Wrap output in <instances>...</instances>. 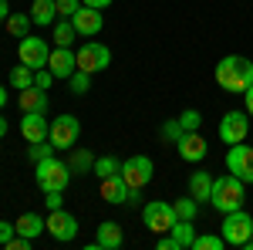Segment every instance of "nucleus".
Here are the masks:
<instances>
[{
  "label": "nucleus",
  "mask_w": 253,
  "mask_h": 250,
  "mask_svg": "<svg viewBox=\"0 0 253 250\" xmlns=\"http://www.w3.org/2000/svg\"><path fill=\"white\" fill-rule=\"evenodd\" d=\"M216 85L223 92H236L243 95L253 85V61L243 54H226V58L216 64Z\"/></svg>",
  "instance_id": "f257e3e1"
},
{
  "label": "nucleus",
  "mask_w": 253,
  "mask_h": 250,
  "mask_svg": "<svg viewBox=\"0 0 253 250\" xmlns=\"http://www.w3.org/2000/svg\"><path fill=\"white\" fill-rule=\"evenodd\" d=\"M243 200H247V183L240 179V176H219L213 179V193H210V203H213V210L219 213H233L243 206Z\"/></svg>",
  "instance_id": "f03ea898"
},
{
  "label": "nucleus",
  "mask_w": 253,
  "mask_h": 250,
  "mask_svg": "<svg viewBox=\"0 0 253 250\" xmlns=\"http://www.w3.org/2000/svg\"><path fill=\"white\" fill-rule=\"evenodd\" d=\"M38 190L41 193H64L68 190V183H71V169H68V162H61V159H54V155H51V159H41L38 162Z\"/></svg>",
  "instance_id": "7ed1b4c3"
},
{
  "label": "nucleus",
  "mask_w": 253,
  "mask_h": 250,
  "mask_svg": "<svg viewBox=\"0 0 253 250\" xmlns=\"http://www.w3.org/2000/svg\"><path fill=\"white\" fill-rule=\"evenodd\" d=\"M253 233V213H247L243 206L233 213H223V227H219V237L230 244V247H243Z\"/></svg>",
  "instance_id": "20e7f679"
},
{
  "label": "nucleus",
  "mask_w": 253,
  "mask_h": 250,
  "mask_svg": "<svg viewBox=\"0 0 253 250\" xmlns=\"http://www.w3.org/2000/svg\"><path fill=\"white\" fill-rule=\"evenodd\" d=\"M142 220H145V230L152 233H169L175 227V210L172 203H166V200H152V203H145V210H142Z\"/></svg>",
  "instance_id": "39448f33"
},
{
  "label": "nucleus",
  "mask_w": 253,
  "mask_h": 250,
  "mask_svg": "<svg viewBox=\"0 0 253 250\" xmlns=\"http://www.w3.org/2000/svg\"><path fill=\"white\" fill-rule=\"evenodd\" d=\"M152 159L149 155H128L122 162V179L128 183V190H145L152 183Z\"/></svg>",
  "instance_id": "423d86ee"
},
{
  "label": "nucleus",
  "mask_w": 253,
  "mask_h": 250,
  "mask_svg": "<svg viewBox=\"0 0 253 250\" xmlns=\"http://www.w3.org/2000/svg\"><path fill=\"white\" fill-rule=\"evenodd\" d=\"M75 54H78V71H88V75H98V71H105L112 64V51L105 44H98V41L81 44Z\"/></svg>",
  "instance_id": "0eeeda50"
},
{
  "label": "nucleus",
  "mask_w": 253,
  "mask_h": 250,
  "mask_svg": "<svg viewBox=\"0 0 253 250\" xmlns=\"http://www.w3.org/2000/svg\"><path fill=\"white\" fill-rule=\"evenodd\" d=\"M17 58L20 64H27V68H47V58H51V48H47V41L44 38H20V48H17Z\"/></svg>",
  "instance_id": "6e6552de"
},
{
  "label": "nucleus",
  "mask_w": 253,
  "mask_h": 250,
  "mask_svg": "<svg viewBox=\"0 0 253 250\" xmlns=\"http://www.w3.org/2000/svg\"><path fill=\"white\" fill-rule=\"evenodd\" d=\"M78 135H81V122L75 115H58L54 122H51V142H54V149H71L75 142H78Z\"/></svg>",
  "instance_id": "1a4fd4ad"
},
{
  "label": "nucleus",
  "mask_w": 253,
  "mask_h": 250,
  "mask_svg": "<svg viewBox=\"0 0 253 250\" xmlns=\"http://www.w3.org/2000/svg\"><path fill=\"white\" fill-rule=\"evenodd\" d=\"M44 223H47V233H51L58 244H71V240L78 237V220H75V213H68L64 206H61V210H51V216H47Z\"/></svg>",
  "instance_id": "9d476101"
},
{
  "label": "nucleus",
  "mask_w": 253,
  "mask_h": 250,
  "mask_svg": "<svg viewBox=\"0 0 253 250\" xmlns=\"http://www.w3.org/2000/svg\"><path fill=\"white\" fill-rule=\"evenodd\" d=\"M247 135H250V118H247V112H226L223 115V122H219V139L226 146L243 142Z\"/></svg>",
  "instance_id": "9b49d317"
},
{
  "label": "nucleus",
  "mask_w": 253,
  "mask_h": 250,
  "mask_svg": "<svg viewBox=\"0 0 253 250\" xmlns=\"http://www.w3.org/2000/svg\"><path fill=\"white\" fill-rule=\"evenodd\" d=\"M226 166H230V173L240 176L243 183H253V146H243V142L230 146V152H226Z\"/></svg>",
  "instance_id": "f8f14e48"
},
{
  "label": "nucleus",
  "mask_w": 253,
  "mask_h": 250,
  "mask_svg": "<svg viewBox=\"0 0 253 250\" xmlns=\"http://www.w3.org/2000/svg\"><path fill=\"white\" fill-rule=\"evenodd\" d=\"M47 68H51V75L58 78V81H68V78L78 71V54L71 48H54L51 58H47Z\"/></svg>",
  "instance_id": "ddd939ff"
},
{
  "label": "nucleus",
  "mask_w": 253,
  "mask_h": 250,
  "mask_svg": "<svg viewBox=\"0 0 253 250\" xmlns=\"http://www.w3.org/2000/svg\"><path fill=\"white\" fill-rule=\"evenodd\" d=\"M98 193H101V200L105 203H112V206H128V183L122 179V173L115 176H105V179H98Z\"/></svg>",
  "instance_id": "4468645a"
},
{
  "label": "nucleus",
  "mask_w": 253,
  "mask_h": 250,
  "mask_svg": "<svg viewBox=\"0 0 253 250\" xmlns=\"http://www.w3.org/2000/svg\"><path fill=\"white\" fill-rule=\"evenodd\" d=\"M20 135L27 142H44L51 135V122L44 118V112H24V118H20Z\"/></svg>",
  "instance_id": "2eb2a0df"
},
{
  "label": "nucleus",
  "mask_w": 253,
  "mask_h": 250,
  "mask_svg": "<svg viewBox=\"0 0 253 250\" xmlns=\"http://www.w3.org/2000/svg\"><path fill=\"white\" fill-rule=\"evenodd\" d=\"M71 24H75L78 38H95V34H101V27H105V17H101V10H95V7H81L78 14L71 17Z\"/></svg>",
  "instance_id": "dca6fc26"
},
{
  "label": "nucleus",
  "mask_w": 253,
  "mask_h": 250,
  "mask_svg": "<svg viewBox=\"0 0 253 250\" xmlns=\"http://www.w3.org/2000/svg\"><path fill=\"white\" fill-rule=\"evenodd\" d=\"M122 240H125L122 227H118L115 220H105V223H98L95 244H88L84 250H118V247H122Z\"/></svg>",
  "instance_id": "f3484780"
},
{
  "label": "nucleus",
  "mask_w": 253,
  "mask_h": 250,
  "mask_svg": "<svg viewBox=\"0 0 253 250\" xmlns=\"http://www.w3.org/2000/svg\"><path fill=\"white\" fill-rule=\"evenodd\" d=\"M175 146H179V155H182L186 162H199V159H206V149H210L206 139H203L199 132H182V139H179Z\"/></svg>",
  "instance_id": "a211bd4d"
},
{
  "label": "nucleus",
  "mask_w": 253,
  "mask_h": 250,
  "mask_svg": "<svg viewBox=\"0 0 253 250\" xmlns=\"http://www.w3.org/2000/svg\"><path fill=\"white\" fill-rule=\"evenodd\" d=\"M17 101H20V112H47V92L38 88V85L24 88Z\"/></svg>",
  "instance_id": "6ab92c4d"
},
{
  "label": "nucleus",
  "mask_w": 253,
  "mask_h": 250,
  "mask_svg": "<svg viewBox=\"0 0 253 250\" xmlns=\"http://www.w3.org/2000/svg\"><path fill=\"white\" fill-rule=\"evenodd\" d=\"M14 227H17V233H20V237H31V240H38L41 233L47 230L44 216H38V213H20L17 220H14Z\"/></svg>",
  "instance_id": "aec40b11"
},
{
  "label": "nucleus",
  "mask_w": 253,
  "mask_h": 250,
  "mask_svg": "<svg viewBox=\"0 0 253 250\" xmlns=\"http://www.w3.org/2000/svg\"><path fill=\"white\" fill-rule=\"evenodd\" d=\"M31 20L38 27H47L58 20V3L54 0H31Z\"/></svg>",
  "instance_id": "412c9836"
},
{
  "label": "nucleus",
  "mask_w": 253,
  "mask_h": 250,
  "mask_svg": "<svg viewBox=\"0 0 253 250\" xmlns=\"http://www.w3.org/2000/svg\"><path fill=\"white\" fill-rule=\"evenodd\" d=\"M51 27H54V31H51V38H54V44H58V48H71V44H75V38H78V31H75L71 17L54 20Z\"/></svg>",
  "instance_id": "4be33fe9"
},
{
  "label": "nucleus",
  "mask_w": 253,
  "mask_h": 250,
  "mask_svg": "<svg viewBox=\"0 0 253 250\" xmlns=\"http://www.w3.org/2000/svg\"><path fill=\"white\" fill-rule=\"evenodd\" d=\"M210 193H213V176H210V173L199 169V173L189 176V196H193V200L203 203V200H210Z\"/></svg>",
  "instance_id": "5701e85b"
},
{
  "label": "nucleus",
  "mask_w": 253,
  "mask_h": 250,
  "mask_svg": "<svg viewBox=\"0 0 253 250\" xmlns=\"http://www.w3.org/2000/svg\"><path fill=\"white\" fill-rule=\"evenodd\" d=\"M31 14H17V10H10L7 14V20H3V27H7V34L10 38H27L31 34Z\"/></svg>",
  "instance_id": "b1692460"
},
{
  "label": "nucleus",
  "mask_w": 253,
  "mask_h": 250,
  "mask_svg": "<svg viewBox=\"0 0 253 250\" xmlns=\"http://www.w3.org/2000/svg\"><path fill=\"white\" fill-rule=\"evenodd\" d=\"M91 166H95V155L88 152V149H75L71 159H68V169H71L75 176H88V173H91Z\"/></svg>",
  "instance_id": "393cba45"
},
{
  "label": "nucleus",
  "mask_w": 253,
  "mask_h": 250,
  "mask_svg": "<svg viewBox=\"0 0 253 250\" xmlns=\"http://www.w3.org/2000/svg\"><path fill=\"white\" fill-rule=\"evenodd\" d=\"M169 233L175 237V244H179V250H189V247H193V237H196L193 220H175V227H172Z\"/></svg>",
  "instance_id": "a878e982"
},
{
  "label": "nucleus",
  "mask_w": 253,
  "mask_h": 250,
  "mask_svg": "<svg viewBox=\"0 0 253 250\" xmlns=\"http://www.w3.org/2000/svg\"><path fill=\"white\" fill-rule=\"evenodd\" d=\"M54 152H58V149H54L51 139H44V142H27V159H31L34 166H38L41 159H51Z\"/></svg>",
  "instance_id": "bb28decb"
},
{
  "label": "nucleus",
  "mask_w": 253,
  "mask_h": 250,
  "mask_svg": "<svg viewBox=\"0 0 253 250\" xmlns=\"http://www.w3.org/2000/svg\"><path fill=\"white\" fill-rule=\"evenodd\" d=\"M115 173H122V162H118L115 155H101V159H95V166H91V176H98V179L115 176Z\"/></svg>",
  "instance_id": "cd10ccee"
},
{
  "label": "nucleus",
  "mask_w": 253,
  "mask_h": 250,
  "mask_svg": "<svg viewBox=\"0 0 253 250\" xmlns=\"http://www.w3.org/2000/svg\"><path fill=\"white\" fill-rule=\"evenodd\" d=\"M10 85L24 92V88H31L34 85V68H27V64H17V68H10Z\"/></svg>",
  "instance_id": "c85d7f7f"
},
{
  "label": "nucleus",
  "mask_w": 253,
  "mask_h": 250,
  "mask_svg": "<svg viewBox=\"0 0 253 250\" xmlns=\"http://www.w3.org/2000/svg\"><path fill=\"white\" fill-rule=\"evenodd\" d=\"M172 210L179 220H196V213H199V200L193 196H182V200H172Z\"/></svg>",
  "instance_id": "c756f323"
},
{
  "label": "nucleus",
  "mask_w": 253,
  "mask_h": 250,
  "mask_svg": "<svg viewBox=\"0 0 253 250\" xmlns=\"http://www.w3.org/2000/svg\"><path fill=\"white\" fill-rule=\"evenodd\" d=\"M223 247H226L223 237H216V233H196L189 250H223Z\"/></svg>",
  "instance_id": "7c9ffc66"
},
{
  "label": "nucleus",
  "mask_w": 253,
  "mask_h": 250,
  "mask_svg": "<svg viewBox=\"0 0 253 250\" xmlns=\"http://www.w3.org/2000/svg\"><path fill=\"white\" fill-rule=\"evenodd\" d=\"M68 85H71V95H84L91 88V75L88 71H75V75L68 78Z\"/></svg>",
  "instance_id": "2f4dec72"
},
{
  "label": "nucleus",
  "mask_w": 253,
  "mask_h": 250,
  "mask_svg": "<svg viewBox=\"0 0 253 250\" xmlns=\"http://www.w3.org/2000/svg\"><path fill=\"white\" fill-rule=\"evenodd\" d=\"M179 125H182L186 132H199V125H203V112H196V108H186V112L179 115Z\"/></svg>",
  "instance_id": "473e14b6"
},
{
  "label": "nucleus",
  "mask_w": 253,
  "mask_h": 250,
  "mask_svg": "<svg viewBox=\"0 0 253 250\" xmlns=\"http://www.w3.org/2000/svg\"><path fill=\"white\" fill-rule=\"evenodd\" d=\"M182 132H186V129H182V125H179V118H169V122H166V125H162V139H166V142H179V139H182Z\"/></svg>",
  "instance_id": "72a5a7b5"
},
{
  "label": "nucleus",
  "mask_w": 253,
  "mask_h": 250,
  "mask_svg": "<svg viewBox=\"0 0 253 250\" xmlns=\"http://www.w3.org/2000/svg\"><path fill=\"white\" fill-rule=\"evenodd\" d=\"M54 3H58V17H75L81 7H84L81 0H54Z\"/></svg>",
  "instance_id": "f704fd0d"
},
{
  "label": "nucleus",
  "mask_w": 253,
  "mask_h": 250,
  "mask_svg": "<svg viewBox=\"0 0 253 250\" xmlns=\"http://www.w3.org/2000/svg\"><path fill=\"white\" fill-rule=\"evenodd\" d=\"M54 81H58V78L51 75V68H38V71H34V85H38V88H44V92H47Z\"/></svg>",
  "instance_id": "c9c22d12"
},
{
  "label": "nucleus",
  "mask_w": 253,
  "mask_h": 250,
  "mask_svg": "<svg viewBox=\"0 0 253 250\" xmlns=\"http://www.w3.org/2000/svg\"><path fill=\"white\" fill-rule=\"evenodd\" d=\"M3 247H7V250H31V247H34V240H31V237H20V233H14V237H10Z\"/></svg>",
  "instance_id": "e433bc0d"
},
{
  "label": "nucleus",
  "mask_w": 253,
  "mask_h": 250,
  "mask_svg": "<svg viewBox=\"0 0 253 250\" xmlns=\"http://www.w3.org/2000/svg\"><path fill=\"white\" fill-rule=\"evenodd\" d=\"M156 250H179V244H175V237H172V233H159Z\"/></svg>",
  "instance_id": "4c0bfd02"
},
{
  "label": "nucleus",
  "mask_w": 253,
  "mask_h": 250,
  "mask_svg": "<svg viewBox=\"0 0 253 250\" xmlns=\"http://www.w3.org/2000/svg\"><path fill=\"white\" fill-rule=\"evenodd\" d=\"M61 200H64V193H44V206H47V210H61V206H64V203H61Z\"/></svg>",
  "instance_id": "58836bf2"
},
{
  "label": "nucleus",
  "mask_w": 253,
  "mask_h": 250,
  "mask_svg": "<svg viewBox=\"0 0 253 250\" xmlns=\"http://www.w3.org/2000/svg\"><path fill=\"white\" fill-rule=\"evenodd\" d=\"M14 233H17V227H14V223H7V220H0V247H3V244H7V240H10Z\"/></svg>",
  "instance_id": "ea45409f"
},
{
  "label": "nucleus",
  "mask_w": 253,
  "mask_h": 250,
  "mask_svg": "<svg viewBox=\"0 0 253 250\" xmlns=\"http://www.w3.org/2000/svg\"><path fill=\"white\" fill-rule=\"evenodd\" d=\"M81 3H84V7H95V10H105L112 0H81Z\"/></svg>",
  "instance_id": "a19ab883"
},
{
  "label": "nucleus",
  "mask_w": 253,
  "mask_h": 250,
  "mask_svg": "<svg viewBox=\"0 0 253 250\" xmlns=\"http://www.w3.org/2000/svg\"><path fill=\"white\" fill-rule=\"evenodd\" d=\"M243 101H247V115H253V85L243 92Z\"/></svg>",
  "instance_id": "79ce46f5"
},
{
  "label": "nucleus",
  "mask_w": 253,
  "mask_h": 250,
  "mask_svg": "<svg viewBox=\"0 0 253 250\" xmlns=\"http://www.w3.org/2000/svg\"><path fill=\"white\" fill-rule=\"evenodd\" d=\"M7 14H10V3H7V0H0V20H7Z\"/></svg>",
  "instance_id": "37998d69"
},
{
  "label": "nucleus",
  "mask_w": 253,
  "mask_h": 250,
  "mask_svg": "<svg viewBox=\"0 0 253 250\" xmlns=\"http://www.w3.org/2000/svg\"><path fill=\"white\" fill-rule=\"evenodd\" d=\"M3 105H7V88L0 85V108H3Z\"/></svg>",
  "instance_id": "c03bdc74"
},
{
  "label": "nucleus",
  "mask_w": 253,
  "mask_h": 250,
  "mask_svg": "<svg viewBox=\"0 0 253 250\" xmlns=\"http://www.w3.org/2000/svg\"><path fill=\"white\" fill-rule=\"evenodd\" d=\"M3 135H7V118L0 115V139H3Z\"/></svg>",
  "instance_id": "a18cd8bd"
},
{
  "label": "nucleus",
  "mask_w": 253,
  "mask_h": 250,
  "mask_svg": "<svg viewBox=\"0 0 253 250\" xmlns=\"http://www.w3.org/2000/svg\"><path fill=\"white\" fill-rule=\"evenodd\" d=\"M243 250H253V233H250V240H247V244H243Z\"/></svg>",
  "instance_id": "49530a36"
}]
</instances>
